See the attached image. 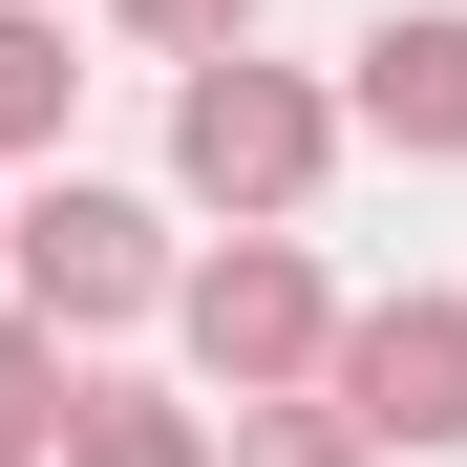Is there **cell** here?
Wrapping results in <instances>:
<instances>
[{"mask_svg":"<svg viewBox=\"0 0 467 467\" xmlns=\"http://www.w3.org/2000/svg\"><path fill=\"white\" fill-rule=\"evenodd\" d=\"M64 107H86L64 22H43V0H0V149H64Z\"/></svg>","mask_w":467,"mask_h":467,"instance_id":"ba28073f","label":"cell"},{"mask_svg":"<svg viewBox=\"0 0 467 467\" xmlns=\"http://www.w3.org/2000/svg\"><path fill=\"white\" fill-rule=\"evenodd\" d=\"M43 467H213V425L171 404V382H64V446Z\"/></svg>","mask_w":467,"mask_h":467,"instance_id":"8992f818","label":"cell"},{"mask_svg":"<svg viewBox=\"0 0 467 467\" xmlns=\"http://www.w3.org/2000/svg\"><path fill=\"white\" fill-rule=\"evenodd\" d=\"M43 446H64V340L0 297V467H43Z\"/></svg>","mask_w":467,"mask_h":467,"instance_id":"9c48e42d","label":"cell"},{"mask_svg":"<svg viewBox=\"0 0 467 467\" xmlns=\"http://www.w3.org/2000/svg\"><path fill=\"white\" fill-rule=\"evenodd\" d=\"M0 276H22V319H43V340H86V319H149V297H171V234H149L128 192L64 171V192L0 213Z\"/></svg>","mask_w":467,"mask_h":467,"instance_id":"3957f363","label":"cell"},{"mask_svg":"<svg viewBox=\"0 0 467 467\" xmlns=\"http://www.w3.org/2000/svg\"><path fill=\"white\" fill-rule=\"evenodd\" d=\"M213 467H382V446H361V425L319 404V382H255V404L213 425Z\"/></svg>","mask_w":467,"mask_h":467,"instance_id":"52a82bcc","label":"cell"},{"mask_svg":"<svg viewBox=\"0 0 467 467\" xmlns=\"http://www.w3.org/2000/svg\"><path fill=\"white\" fill-rule=\"evenodd\" d=\"M319 404L361 446H467V297H361V319H319Z\"/></svg>","mask_w":467,"mask_h":467,"instance_id":"277c9868","label":"cell"},{"mask_svg":"<svg viewBox=\"0 0 467 467\" xmlns=\"http://www.w3.org/2000/svg\"><path fill=\"white\" fill-rule=\"evenodd\" d=\"M382 149H425V171H446V149H467V0H404V22H361V86H340Z\"/></svg>","mask_w":467,"mask_h":467,"instance_id":"5b68a950","label":"cell"},{"mask_svg":"<svg viewBox=\"0 0 467 467\" xmlns=\"http://www.w3.org/2000/svg\"><path fill=\"white\" fill-rule=\"evenodd\" d=\"M107 22H128V43H171V64H192V43H255V0H107Z\"/></svg>","mask_w":467,"mask_h":467,"instance_id":"30bf717a","label":"cell"},{"mask_svg":"<svg viewBox=\"0 0 467 467\" xmlns=\"http://www.w3.org/2000/svg\"><path fill=\"white\" fill-rule=\"evenodd\" d=\"M171 171L213 192V213H297L340 171V107L297 86V64H255V43H192V86H171Z\"/></svg>","mask_w":467,"mask_h":467,"instance_id":"6da1fadb","label":"cell"},{"mask_svg":"<svg viewBox=\"0 0 467 467\" xmlns=\"http://www.w3.org/2000/svg\"><path fill=\"white\" fill-rule=\"evenodd\" d=\"M319 255H297L276 213H234V255H171V340H192V382L213 404H255V382H319Z\"/></svg>","mask_w":467,"mask_h":467,"instance_id":"7a4b0ae2","label":"cell"}]
</instances>
